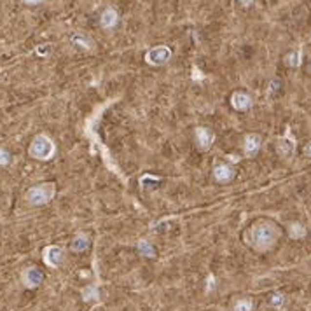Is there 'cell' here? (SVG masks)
<instances>
[{
    "label": "cell",
    "instance_id": "1",
    "mask_svg": "<svg viewBox=\"0 0 311 311\" xmlns=\"http://www.w3.org/2000/svg\"><path fill=\"white\" fill-rule=\"evenodd\" d=\"M249 236L253 249L259 250V252H266L278 241L280 229L278 226L270 222V220H259L250 228Z\"/></svg>",
    "mask_w": 311,
    "mask_h": 311
},
{
    "label": "cell",
    "instance_id": "2",
    "mask_svg": "<svg viewBox=\"0 0 311 311\" xmlns=\"http://www.w3.org/2000/svg\"><path fill=\"white\" fill-rule=\"evenodd\" d=\"M54 152H56L54 142L51 140L47 135H37V137L32 140L30 149H28L30 158L39 159V161H47V159L53 158Z\"/></svg>",
    "mask_w": 311,
    "mask_h": 311
},
{
    "label": "cell",
    "instance_id": "3",
    "mask_svg": "<svg viewBox=\"0 0 311 311\" xmlns=\"http://www.w3.org/2000/svg\"><path fill=\"white\" fill-rule=\"evenodd\" d=\"M54 192H56V187L54 184L46 182V184H39V186H33L26 192V201L30 205H35V207H41V205L49 203L51 199L54 198Z\"/></svg>",
    "mask_w": 311,
    "mask_h": 311
},
{
    "label": "cell",
    "instance_id": "4",
    "mask_svg": "<svg viewBox=\"0 0 311 311\" xmlns=\"http://www.w3.org/2000/svg\"><path fill=\"white\" fill-rule=\"evenodd\" d=\"M170 58H171V51H170V47H166V46L152 47V49H149L145 54V62L154 66L166 65V63L170 62Z\"/></svg>",
    "mask_w": 311,
    "mask_h": 311
},
{
    "label": "cell",
    "instance_id": "5",
    "mask_svg": "<svg viewBox=\"0 0 311 311\" xmlns=\"http://www.w3.org/2000/svg\"><path fill=\"white\" fill-rule=\"evenodd\" d=\"M42 259H44L46 266H49V268H58V266H62V262L65 261V253H63V250L60 249V247L49 245L42 252Z\"/></svg>",
    "mask_w": 311,
    "mask_h": 311
},
{
    "label": "cell",
    "instance_id": "6",
    "mask_svg": "<svg viewBox=\"0 0 311 311\" xmlns=\"http://www.w3.org/2000/svg\"><path fill=\"white\" fill-rule=\"evenodd\" d=\"M276 152H278L280 158L283 159H290L295 154V142L292 140L289 135L283 138H280L278 144H276Z\"/></svg>",
    "mask_w": 311,
    "mask_h": 311
},
{
    "label": "cell",
    "instance_id": "7",
    "mask_svg": "<svg viewBox=\"0 0 311 311\" xmlns=\"http://www.w3.org/2000/svg\"><path fill=\"white\" fill-rule=\"evenodd\" d=\"M42 280H44V274H42L37 268H28V270L23 273V283H25V287H28V289H37L42 283Z\"/></svg>",
    "mask_w": 311,
    "mask_h": 311
},
{
    "label": "cell",
    "instance_id": "8",
    "mask_svg": "<svg viewBox=\"0 0 311 311\" xmlns=\"http://www.w3.org/2000/svg\"><path fill=\"white\" fill-rule=\"evenodd\" d=\"M261 144H262L261 137L255 135V133H250V135L245 137V142H243V150H245V154L249 158H253L259 152V149H261Z\"/></svg>",
    "mask_w": 311,
    "mask_h": 311
},
{
    "label": "cell",
    "instance_id": "9",
    "mask_svg": "<svg viewBox=\"0 0 311 311\" xmlns=\"http://www.w3.org/2000/svg\"><path fill=\"white\" fill-rule=\"evenodd\" d=\"M231 105L236 108V110L243 112V110H249V108L252 107V98H250L247 93L236 91V93H232L231 96Z\"/></svg>",
    "mask_w": 311,
    "mask_h": 311
},
{
    "label": "cell",
    "instance_id": "10",
    "mask_svg": "<svg viewBox=\"0 0 311 311\" xmlns=\"http://www.w3.org/2000/svg\"><path fill=\"white\" fill-rule=\"evenodd\" d=\"M232 177H234V170H232L229 165H217L215 168H213V179H215L217 182L228 184L232 180Z\"/></svg>",
    "mask_w": 311,
    "mask_h": 311
},
{
    "label": "cell",
    "instance_id": "11",
    "mask_svg": "<svg viewBox=\"0 0 311 311\" xmlns=\"http://www.w3.org/2000/svg\"><path fill=\"white\" fill-rule=\"evenodd\" d=\"M213 140H215V135H213V131H210L208 128L196 129V142H198V145L203 150H207L208 147L212 145Z\"/></svg>",
    "mask_w": 311,
    "mask_h": 311
},
{
    "label": "cell",
    "instance_id": "12",
    "mask_svg": "<svg viewBox=\"0 0 311 311\" xmlns=\"http://www.w3.org/2000/svg\"><path fill=\"white\" fill-rule=\"evenodd\" d=\"M117 20H119V18H117L116 11H114L112 7H107L104 11V14H102V18H100V25H102V28L110 30L117 25Z\"/></svg>",
    "mask_w": 311,
    "mask_h": 311
},
{
    "label": "cell",
    "instance_id": "13",
    "mask_svg": "<svg viewBox=\"0 0 311 311\" xmlns=\"http://www.w3.org/2000/svg\"><path fill=\"white\" fill-rule=\"evenodd\" d=\"M87 247H89V240H87L86 234H77V236L72 240V252H86Z\"/></svg>",
    "mask_w": 311,
    "mask_h": 311
},
{
    "label": "cell",
    "instance_id": "14",
    "mask_svg": "<svg viewBox=\"0 0 311 311\" xmlns=\"http://www.w3.org/2000/svg\"><path fill=\"white\" fill-rule=\"evenodd\" d=\"M72 44H74V46H79L81 49H91L93 47L91 39L86 37V35H83V33H79V32L72 35Z\"/></svg>",
    "mask_w": 311,
    "mask_h": 311
},
{
    "label": "cell",
    "instance_id": "15",
    "mask_svg": "<svg viewBox=\"0 0 311 311\" xmlns=\"http://www.w3.org/2000/svg\"><path fill=\"white\" fill-rule=\"evenodd\" d=\"M289 236H290L292 240H303V238L306 236V228H304L303 224H299V222H292V224L289 226Z\"/></svg>",
    "mask_w": 311,
    "mask_h": 311
},
{
    "label": "cell",
    "instance_id": "16",
    "mask_svg": "<svg viewBox=\"0 0 311 311\" xmlns=\"http://www.w3.org/2000/svg\"><path fill=\"white\" fill-rule=\"evenodd\" d=\"M138 250H140V253L142 255H145V257H154V255H156V249H154L147 240L138 241Z\"/></svg>",
    "mask_w": 311,
    "mask_h": 311
},
{
    "label": "cell",
    "instance_id": "17",
    "mask_svg": "<svg viewBox=\"0 0 311 311\" xmlns=\"http://www.w3.org/2000/svg\"><path fill=\"white\" fill-rule=\"evenodd\" d=\"M285 65L290 66V68H295V66L301 65V53L299 51H292L285 56Z\"/></svg>",
    "mask_w": 311,
    "mask_h": 311
},
{
    "label": "cell",
    "instance_id": "18",
    "mask_svg": "<svg viewBox=\"0 0 311 311\" xmlns=\"http://www.w3.org/2000/svg\"><path fill=\"white\" fill-rule=\"evenodd\" d=\"M83 295H84V301H86V303H89V301H96V299L100 297V295H98V290H96V287H95V285L86 287V289L83 290Z\"/></svg>",
    "mask_w": 311,
    "mask_h": 311
},
{
    "label": "cell",
    "instance_id": "19",
    "mask_svg": "<svg viewBox=\"0 0 311 311\" xmlns=\"http://www.w3.org/2000/svg\"><path fill=\"white\" fill-rule=\"evenodd\" d=\"M253 303L250 299H240L236 304H234V311H252Z\"/></svg>",
    "mask_w": 311,
    "mask_h": 311
},
{
    "label": "cell",
    "instance_id": "20",
    "mask_svg": "<svg viewBox=\"0 0 311 311\" xmlns=\"http://www.w3.org/2000/svg\"><path fill=\"white\" fill-rule=\"evenodd\" d=\"M270 303H271V306L280 308V306H283V303H285V297H283V294H280V292H274V294L271 295Z\"/></svg>",
    "mask_w": 311,
    "mask_h": 311
},
{
    "label": "cell",
    "instance_id": "21",
    "mask_svg": "<svg viewBox=\"0 0 311 311\" xmlns=\"http://www.w3.org/2000/svg\"><path fill=\"white\" fill-rule=\"evenodd\" d=\"M9 161H11V154L5 149H0V166L9 165Z\"/></svg>",
    "mask_w": 311,
    "mask_h": 311
},
{
    "label": "cell",
    "instance_id": "22",
    "mask_svg": "<svg viewBox=\"0 0 311 311\" xmlns=\"http://www.w3.org/2000/svg\"><path fill=\"white\" fill-rule=\"evenodd\" d=\"M213 283H215V278L213 276H208V290H213Z\"/></svg>",
    "mask_w": 311,
    "mask_h": 311
},
{
    "label": "cell",
    "instance_id": "23",
    "mask_svg": "<svg viewBox=\"0 0 311 311\" xmlns=\"http://www.w3.org/2000/svg\"><path fill=\"white\" fill-rule=\"evenodd\" d=\"M240 4L243 5V7H250V5L253 4V0H240Z\"/></svg>",
    "mask_w": 311,
    "mask_h": 311
},
{
    "label": "cell",
    "instance_id": "24",
    "mask_svg": "<svg viewBox=\"0 0 311 311\" xmlns=\"http://www.w3.org/2000/svg\"><path fill=\"white\" fill-rule=\"evenodd\" d=\"M304 152H306V156L308 158H311V140L308 142V145H306V150H304Z\"/></svg>",
    "mask_w": 311,
    "mask_h": 311
},
{
    "label": "cell",
    "instance_id": "25",
    "mask_svg": "<svg viewBox=\"0 0 311 311\" xmlns=\"http://www.w3.org/2000/svg\"><path fill=\"white\" fill-rule=\"evenodd\" d=\"M25 4H30V5H33V4H41L42 0H23Z\"/></svg>",
    "mask_w": 311,
    "mask_h": 311
}]
</instances>
